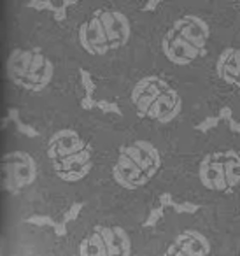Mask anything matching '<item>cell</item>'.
Returning <instances> with one entry per match:
<instances>
[{
  "instance_id": "cell-1",
  "label": "cell",
  "mask_w": 240,
  "mask_h": 256,
  "mask_svg": "<svg viewBox=\"0 0 240 256\" xmlns=\"http://www.w3.org/2000/svg\"><path fill=\"white\" fill-rule=\"evenodd\" d=\"M4 170H6V190L18 192L20 188L30 184L36 179V164L32 156L23 151L6 154L4 158Z\"/></svg>"
},
{
  "instance_id": "cell-2",
  "label": "cell",
  "mask_w": 240,
  "mask_h": 256,
  "mask_svg": "<svg viewBox=\"0 0 240 256\" xmlns=\"http://www.w3.org/2000/svg\"><path fill=\"white\" fill-rule=\"evenodd\" d=\"M162 48L165 56L176 65H188L193 60H196L200 54H204V50H200L188 39H184L179 34V30L176 28H170L165 34L162 40Z\"/></svg>"
},
{
  "instance_id": "cell-3",
  "label": "cell",
  "mask_w": 240,
  "mask_h": 256,
  "mask_svg": "<svg viewBox=\"0 0 240 256\" xmlns=\"http://www.w3.org/2000/svg\"><path fill=\"white\" fill-rule=\"evenodd\" d=\"M98 14L109 37L110 50L124 46L130 39V22L126 16L120 11H98Z\"/></svg>"
},
{
  "instance_id": "cell-4",
  "label": "cell",
  "mask_w": 240,
  "mask_h": 256,
  "mask_svg": "<svg viewBox=\"0 0 240 256\" xmlns=\"http://www.w3.org/2000/svg\"><path fill=\"white\" fill-rule=\"evenodd\" d=\"M219 158H221V154L204 158V162L200 165V181L205 188L224 192L230 186H228V179H226L224 160L221 162Z\"/></svg>"
},
{
  "instance_id": "cell-5",
  "label": "cell",
  "mask_w": 240,
  "mask_h": 256,
  "mask_svg": "<svg viewBox=\"0 0 240 256\" xmlns=\"http://www.w3.org/2000/svg\"><path fill=\"white\" fill-rule=\"evenodd\" d=\"M88 36H90V42H92V48H93V53H95L96 56H102V54H106L107 51L110 50L109 37H107V32H106V28H104V23H102V20H100L98 11L90 18Z\"/></svg>"
},
{
  "instance_id": "cell-6",
  "label": "cell",
  "mask_w": 240,
  "mask_h": 256,
  "mask_svg": "<svg viewBox=\"0 0 240 256\" xmlns=\"http://www.w3.org/2000/svg\"><path fill=\"white\" fill-rule=\"evenodd\" d=\"M174 28L179 30L180 36H182L184 39L190 40L191 44H194L196 48H200V50H204L205 48V42H207L208 36L200 28V26H196L194 23H191L190 20H188V16L177 20V22L174 23Z\"/></svg>"
},
{
  "instance_id": "cell-7",
  "label": "cell",
  "mask_w": 240,
  "mask_h": 256,
  "mask_svg": "<svg viewBox=\"0 0 240 256\" xmlns=\"http://www.w3.org/2000/svg\"><path fill=\"white\" fill-rule=\"evenodd\" d=\"M186 234L190 235V237H188V240H184L182 244H180L182 254L191 256V254H208V252H210V244H208V240L200 232L188 228Z\"/></svg>"
},
{
  "instance_id": "cell-8",
  "label": "cell",
  "mask_w": 240,
  "mask_h": 256,
  "mask_svg": "<svg viewBox=\"0 0 240 256\" xmlns=\"http://www.w3.org/2000/svg\"><path fill=\"white\" fill-rule=\"evenodd\" d=\"M177 100H179L177 92H176V90H172V88H168L166 92H163L160 96H156V100L152 102L151 109H149V112H148V118H151V120H160V118H162L166 110L172 109L174 104H176Z\"/></svg>"
},
{
  "instance_id": "cell-9",
  "label": "cell",
  "mask_w": 240,
  "mask_h": 256,
  "mask_svg": "<svg viewBox=\"0 0 240 256\" xmlns=\"http://www.w3.org/2000/svg\"><path fill=\"white\" fill-rule=\"evenodd\" d=\"M88 162H92V148L86 146L84 150L78 151V153H72L68 156L53 162V165L54 170H70V168H79L81 165H86Z\"/></svg>"
},
{
  "instance_id": "cell-10",
  "label": "cell",
  "mask_w": 240,
  "mask_h": 256,
  "mask_svg": "<svg viewBox=\"0 0 240 256\" xmlns=\"http://www.w3.org/2000/svg\"><path fill=\"white\" fill-rule=\"evenodd\" d=\"M224 168L226 179H228L230 188L240 186V153L238 151H226L224 153Z\"/></svg>"
},
{
  "instance_id": "cell-11",
  "label": "cell",
  "mask_w": 240,
  "mask_h": 256,
  "mask_svg": "<svg viewBox=\"0 0 240 256\" xmlns=\"http://www.w3.org/2000/svg\"><path fill=\"white\" fill-rule=\"evenodd\" d=\"M219 78L224 79L230 84H238L240 82V50H235L232 56L228 58L222 70L219 72Z\"/></svg>"
},
{
  "instance_id": "cell-12",
  "label": "cell",
  "mask_w": 240,
  "mask_h": 256,
  "mask_svg": "<svg viewBox=\"0 0 240 256\" xmlns=\"http://www.w3.org/2000/svg\"><path fill=\"white\" fill-rule=\"evenodd\" d=\"M93 168V164L92 162H88L86 165H81L79 168H70V170H56V176L60 179H64V181L67 182H76V181H81L82 178H86V176L92 172Z\"/></svg>"
},
{
  "instance_id": "cell-13",
  "label": "cell",
  "mask_w": 240,
  "mask_h": 256,
  "mask_svg": "<svg viewBox=\"0 0 240 256\" xmlns=\"http://www.w3.org/2000/svg\"><path fill=\"white\" fill-rule=\"evenodd\" d=\"M90 240V256H107V246L104 242V237L100 232L93 230L92 235H88Z\"/></svg>"
},
{
  "instance_id": "cell-14",
  "label": "cell",
  "mask_w": 240,
  "mask_h": 256,
  "mask_svg": "<svg viewBox=\"0 0 240 256\" xmlns=\"http://www.w3.org/2000/svg\"><path fill=\"white\" fill-rule=\"evenodd\" d=\"M114 232H116V244L121 248L124 256H128L132 252V240H130V235L124 228L121 226H114Z\"/></svg>"
},
{
  "instance_id": "cell-15",
  "label": "cell",
  "mask_w": 240,
  "mask_h": 256,
  "mask_svg": "<svg viewBox=\"0 0 240 256\" xmlns=\"http://www.w3.org/2000/svg\"><path fill=\"white\" fill-rule=\"evenodd\" d=\"M154 100L156 98L151 95V93H142V95L134 102V106L137 107V112L140 114V116H148L149 109H151V106H152Z\"/></svg>"
},
{
  "instance_id": "cell-16",
  "label": "cell",
  "mask_w": 240,
  "mask_h": 256,
  "mask_svg": "<svg viewBox=\"0 0 240 256\" xmlns=\"http://www.w3.org/2000/svg\"><path fill=\"white\" fill-rule=\"evenodd\" d=\"M96 232H100V235L104 237V242H106L107 246V254H109V249L114 248L116 244V232H114V228H109V226H95Z\"/></svg>"
},
{
  "instance_id": "cell-17",
  "label": "cell",
  "mask_w": 240,
  "mask_h": 256,
  "mask_svg": "<svg viewBox=\"0 0 240 256\" xmlns=\"http://www.w3.org/2000/svg\"><path fill=\"white\" fill-rule=\"evenodd\" d=\"M135 144H137V146L140 148V150L144 151V153L148 154V156L151 158V160H154L156 164L162 165V156H160V151L156 150V148L152 146L151 142H148V140H137Z\"/></svg>"
},
{
  "instance_id": "cell-18",
  "label": "cell",
  "mask_w": 240,
  "mask_h": 256,
  "mask_svg": "<svg viewBox=\"0 0 240 256\" xmlns=\"http://www.w3.org/2000/svg\"><path fill=\"white\" fill-rule=\"evenodd\" d=\"M79 44L81 48L90 54H95L93 53V48H92V42H90V36H88V22L82 23L81 28H79Z\"/></svg>"
},
{
  "instance_id": "cell-19",
  "label": "cell",
  "mask_w": 240,
  "mask_h": 256,
  "mask_svg": "<svg viewBox=\"0 0 240 256\" xmlns=\"http://www.w3.org/2000/svg\"><path fill=\"white\" fill-rule=\"evenodd\" d=\"M112 178H114V181H116L120 186H123L124 190H135L134 182H132L130 179H128L126 176L120 170V167H118V165H114V168H112Z\"/></svg>"
},
{
  "instance_id": "cell-20",
  "label": "cell",
  "mask_w": 240,
  "mask_h": 256,
  "mask_svg": "<svg viewBox=\"0 0 240 256\" xmlns=\"http://www.w3.org/2000/svg\"><path fill=\"white\" fill-rule=\"evenodd\" d=\"M26 8L36 9V11H51V12L56 11V6L53 2H50V0H30L28 4H26Z\"/></svg>"
},
{
  "instance_id": "cell-21",
  "label": "cell",
  "mask_w": 240,
  "mask_h": 256,
  "mask_svg": "<svg viewBox=\"0 0 240 256\" xmlns=\"http://www.w3.org/2000/svg\"><path fill=\"white\" fill-rule=\"evenodd\" d=\"M180 110H182V100L179 98L176 104H174V107H172V109H170V110H166V112L163 114V116L160 118L158 121H160V123H170V121H172V120H176V118L179 116V114H180Z\"/></svg>"
},
{
  "instance_id": "cell-22",
  "label": "cell",
  "mask_w": 240,
  "mask_h": 256,
  "mask_svg": "<svg viewBox=\"0 0 240 256\" xmlns=\"http://www.w3.org/2000/svg\"><path fill=\"white\" fill-rule=\"evenodd\" d=\"M219 120H221V116H208V118H205L202 123L196 124V130H198V132H208V130H212V128L218 126Z\"/></svg>"
},
{
  "instance_id": "cell-23",
  "label": "cell",
  "mask_w": 240,
  "mask_h": 256,
  "mask_svg": "<svg viewBox=\"0 0 240 256\" xmlns=\"http://www.w3.org/2000/svg\"><path fill=\"white\" fill-rule=\"evenodd\" d=\"M79 74H81V82H82V88L86 90V93L88 95H93V92L96 90V84L93 82V79H92V74H90L88 70H79Z\"/></svg>"
},
{
  "instance_id": "cell-24",
  "label": "cell",
  "mask_w": 240,
  "mask_h": 256,
  "mask_svg": "<svg viewBox=\"0 0 240 256\" xmlns=\"http://www.w3.org/2000/svg\"><path fill=\"white\" fill-rule=\"evenodd\" d=\"M26 223L28 224H36V226H54L56 224V221L53 220V218L50 216H32L26 220Z\"/></svg>"
},
{
  "instance_id": "cell-25",
  "label": "cell",
  "mask_w": 240,
  "mask_h": 256,
  "mask_svg": "<svg viewBox=\"0 0 240 256\" xmlns=\"http://www.w3.org/2000/svg\"><path fill=\"white\" fill-rule=\"evenodd\" d=\"M96 107H98L102 112H112L116 116H121V109L118 107V104L107 102V100H96Z\"/></svg>"
},
{
  "instance_id": "cell-26",
  "label": "cell",
  "mask_w": 240,
  "mask_h": 256,
  "mask_svg": "<svg viewBox=\"0 0 240 256\" xmlns=\"http://www.w3.org/2000/svg\"><path fill=\"white\" fill-rule=\"evenodd\" d=\"M174 209H176V212H179V214H194L198 209H200V206L191 204V202H182V204H174Z\"/></svg>"
},
{
  "instance_id": "cell-27",
  "label": "cell",
  "mask_w": 240,
  "mask_h": 256,
  "mask_svg": "<svg viewBox=\"0 0 240 256\" xmlns=\"http://www.w3.org/2000/svg\"><path fill=\"white\" fill-rule=\"evenodd\" d=\"M162 216H163V206H160V207H156V209H152L151 212H149L148 220L144 221V226L146 228L154 226V224L158 223L160 220H162Z\"/></svg>"
},
{
  "instance_id": "cell-28",
  "label": "cell",
  "mask_w": 240,
  "mask_h": 256,
  "mask_svg": "<svg viewBox=\"0 0 240 256\" xmlns=\"http://www.w3.org/2000/svg\"><path fill=\"white\" fill-rule=\"evenodd\" d=\"M14 121H16V126H18V130L23 134V136L30 137V139H36V137H39V132H37L34 126H30V124H25L23 121H20V118H18V120H14Z\"/></svg>"
},
{
  "instance_id": "cell-29",
  "label": "cell",
  "mask_w": 240,
  "mask_h": 256,
  "mask_svg": "<svg viewBox=\"0 0 240 256\" xmlns=\"http://www.w3.org/2000/svg\"><path fill=\"white\" fill-rule=\"evenodd\" d=\"M82 207H84V204H81V202L72 204L70 209H68V210H67V214H65L64 221H76V220L79 218V214H81Z\"/></svg>"
},
{
  "instance_id": "cell-30",
  "label": "cell",
  "mask_w": 240,
  "mask_h": 256,
  "mask_svg": "<svg viewBox=\"0 0 240 256\" xmlns=\"http://www.w3.org/2000/svg\"><path fill=\"white\" fill-rule=\"evenodd\" d=\"M233 51H235V50H233V48H226V50L222 51L221 54H219V58H218V74L222 70V67H224V65H226V62H228V58L232 56Z\"/></svg>"
},
{
  "instance_id": "cell-31",
  "label": "cell",
  "mask_w": 240,
  "mask_h": 256,
  "mask_svg": "<svg viewBox=\"0 0 240 256\" xmlns=\"http://www.w3.org/2000/svg\"><path fill=\"white\" fill-rule=\"evenodd\" d=\"M188 20H190L191 23H194L196 26H200V28L204 30L207 36H210V28H208V25L202 18H198V16H193V14H188Z\"/></svg>"
},
{
  "instance_id": "cell-32",
  "label": "cell",
  "mask_w": 240,
  "mask_h": 256,
  "mask_svg": "<svg viewBox=\"0 0 240 256\" xmlns=\"http://www.w3.org/2000/svg\"><path fill=\"white\" fill-rule=\"evenodd\" d=\"M81 107H82V109H86V110L93 109V107H96V100H93V96L86 93V96H82V98H81Z\"/></svg>"
},
{
  "instance_id": "cell-33",
  "label": "cell",
  "mask_w": 240,
  "mask_h": 256,
  "mask_svg": "<svg viewBox=\"0 0 240 256\" xmlns=\"http://www.w3.org/2000/svg\"><path fill=\"white\" fill-rule=\"evenodd\" d=\"M53 228H54V234H56L58 237H64V235H67V221H62V223H56Z\"/></svg>"
},
{
  "instance_id": "cell-34",
  "label": "cell",
  "mask_w": 240,
  "mask_h": 256,
  "mask_svg": "<svg viewBox=\"0 0 240 256\" xmlns=\"http://www.w3.org/2000/svg\"><path fill=\"white\" fill-rule=\"evenodd\" d=\"M53 14H54V20H56V22H64V20L67 18V8H65V6L56 8V11H54Z\"/></svg>"
},
{
  "instance_id": "cell-35",
  "label": "cell",
  "mask_w": 240,
  "mask_h": 256,
  "mask_svg": "<svg viewBox=\"0 0 240 256\" xmlns=\"http://www.w3.org/2000/svg\"><path fill=\"white\" fill-rule=\"evenodd\" d=\"M174 200H172V195H170V193H163L162 196H160V206H170V207H174Z\"/></svg>"
},
{
  "instance_id": "cell-36",
  "label": "cell",
  "mask_w": 240,
  "mask_h": 256,
  "mask_svg": "<svg viewBox=\"0 0 240 256\" xmlns=\"http://www.w3.org/2000/svg\"><path fill=\"white\" fill-rule=\"evenodd\" d=\"M160 4H162V0H148V4H146L144 8H142V11H144V12L154 11V9L158 8Z\"/></svg>"
},
{
  "instance_id": "cell-37",
  "label": "cell",
  "mask_w": 240,
  "mask_h": 256,
  "mask_svg": "<svg viewBox=\"0 0 240 256\" xmlns=\"http://www.w3.org/2000/svg\"><path fill=\"white\" fill-rule=\"evenodd\" d=\"M79 254H81V256H90V240H88V237H86L84 240L81 242V246H79Z\"/></svg>"
},
{
  "instance_id": "cell-38",
  "label": "cell",
  "mask_w": 240,
  "mask_h": 256,
  "mask_svg": "<svg viewBox=\"0 0 240 256\" xmlns=\"http://www.w3.org/2000/svg\"><path fill=\"white\" fill-rule=\"evenodd\" d=\"M166 254H182V248H180L179 242H174V244L166 249Z\"/></svg>"
},
{
  "instance_id": "cell-39",
  "label": "cell",
  "mask_w": 240,
  "mask_h": 256,
  "mask_svg": "<svg viewBox=\"0 0 240 256\" xmlns=\"http://www.w3.org/2000/svg\"><path fill=\"white\" fill-rule=\"evenodd\" d=\"M228 124H230V130H232L233 134H238V136H240V121H236V120H233V118H230Z\"/></svg>"
},
{
  "instance_id": "cell-40",
  "label": "cell",
  "mask_w": 240,
  "mask_h": 256,
  "mask_svg": "<svg viewBox=\"0 0 240 256\" xmlns=\"http://www.w3.org/2000/svg\"><path fill=\"white\" fill-rule=\"evenodd\" d=\"M232 109H230V107H222L221 109V112H219V116H221V120H230V118H232Z\"/></svg>"
},
{
  "instance_id": "cell-41",
  "label": "cell",
  "mask_w": 240,
  "mask_h": 256,
  "mask_svg": "<svg viewBox=\"0 0 240 256\" xmlns=\"http://www.w3.org/2000/svg\"><path fill=\"white\" fill-rule=\"evenodd\" d=\"M76 4H78V0H64L65 8H70V6H76Z\"/></svg>"
}]
</instances>
